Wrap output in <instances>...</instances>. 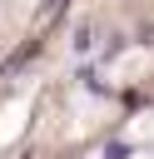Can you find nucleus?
Wrapping results in <instances>:
<instances>
[{
    "mask_svg": "<svg viewBox=\"0 0 154 159\" xmlns=\"http://www.w3.org/2000/svg\"><path fill=\"white\" fill-rule=\"evenodd\" d=\"M89 45H94V35H89V25H79L75 30V50H89Z\"/></svg>",
    "mask_w": 154,
    "mask_h": 159,
    "instance_id": "1",
    "label": "nucleus"
},
{
    "mask_svg": "<svg viewBox=\"0 0 154 159\" xmlns=\"http://www.w3.org/2000/svg\"><path fill=\"white\" fill-rule=\"evenodd\" d=\"M104 159H129V144H109V149H104Z\"/></svg>",
    "mask_w": 154,
    "mask_h": 159,
    "instance_id": "2",
    "label": "nucleus"
}]
</instances>
